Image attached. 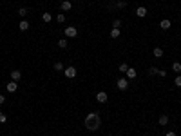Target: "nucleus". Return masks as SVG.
<instances>
[{"mask_svg": "<svg viewBox=\"0 0 181 136\" xmlns=\"http://www.w3.org/2000/svg\"><path fill=\"white\" fill-rule=\"evenodd\" d=\"M127 69H129V65H127L125 62H123V64H120V73H127Z\"/></svg>", "mask_w": 181, "mask_h": 136, "instance_id": "obj_23", "label": "nucleus"}, {"mask_svg": "<svg viewBox=\"0 0 181 136\" xmlns=\"http://www.w3.org/2000/svg\"><path fill=\"white\" fill-rule=\"evenodd\" d=\"M165 136H178V134H176V133H174V131H169V133H167Z\"/></svg>", "mask_w": 181, "mask_h": 136, "instance_id": "obj_29", "label": "nucleus"}, {"mask_svg": "<svg viewBox=\"0 0 181 136\" xmlns=\"http://www.w3.org/2000/svg\"><path fill=\"white\" fill-rule=\"evenodd\" d=\"M172 71L179 74V73H181V64H179V62H174V64H172Z\"/></svg>", "mask_w": 181, "mask_h": 136, "instance_id": "obj_18", "label": "nucleus"}, {"mask_svg": "<svg viewBox=\"0 0 181 136\" xmlns=\"http://www.w3.org/2000/svg\"><path fill=\"white\" fill-rule=\"evenodd\" d=\"M100 127H102V116H100V113L92 111V113L87 114V116H85V129H87V131L94 133V131H98Z\"/></svg>", "mask_w": 181, "mask_h": 136, "instance_id": "obj_1", "label": "nucleus"}, {"mask_svg": "<svg viewBox=\"0 0 181 136\" xmlns=\"http://www.w3.org/2000/svg\"><path fill=\"white\" fill-rule=\"evenodd\" d=\"M147 13H149V11H147V8H143V5H139V8L136 9V15H138L139 18H143V16H147Z\"/></svg>", "mask_w": 181, "mask_h": 136, "instance_id": "obj_11", "label": "nucleus"}, {"mask_svg": "<svg viewBox=\"0 0 181 136\" xmlns=\"http://www.w3.org/2000/svg\"><path fill=\"white\" fill-rule=\"evenodd\" d=\"M5 122H8V116L4 113H0V124H5Z\"/></svg>", "mask_w": 181, "mask_h": 136, "instance_id": "obj_27", "label": "nucleus"}, {"mask_svg": "<svg viewBox=\"0 0 181 136\" xmlns=\"http://www.w3.org/2000/svg\"><path fill=\"white\" fill-rule=\"evenodd\" d=\"M18 29H20V31H27V29H29V22H27L25 18H22V20L18 22Z\"/></svg>", "mask_w": 181, "mask_h": 136, "instance_id": "obj_9", "label": "nucleus"}, {"mask_svg": "<svg viewBox=\"0 0 181 136\" xmlns=\"http://www.w3.org/2000/svg\"><path fill=\"white\" fill-rule=\"evenodd\" d=\"M4 102H5V98H4V94H0V105H2V104H4Z\"/></svg>", "mask_w": 181, "mask_h": 136, "instance_id": "obj_30", "label": "nucleus"}, {"mask_svg": "<svg viewBox=\"0 0 181 136\" xmlns=\"http://www.w3.org/2000/svg\"><path fill=\"white\" fill-rule=\"evenodd\" d=\"M64 69H65V67H64V64H62V62H56V64H55V71H58V73H62Z\"/></svg>", "mask_w": 181, "mask_h": 136, "instance_id": "obj_20", "label": "nucleus"}, {"mask_svg": "<svg viewBox=\"0 0 181 136\" xmlns=\"http://www.w3.org/2000/svg\"><path fill=\"white\" fill-rule=\"evenodd\" d=\"M71 8H72V4L69 0H62V4H60V9L62 11H71Z\"/></svg>", "mask_w": 181, "mask_h": 136, "instance_id": "obj_10", "label": "nucleus"}, {"mask_svg": "<svg viewBox=\"0 0 181 136\" xmlns=\"http://www.w3.org/2000/svg\"><path fill=\"white\" fill-rule=\"evenodd\" d=\"M27 13H29V9H27V8H20V9H18V16L25 18V16H27Z\"/></svg>", "mask_w": 181, "mask_h": 136, "instance_id": "obj_16", "label": "nucleus"}, {"mask_svg": "<svg viewBox=\"0 0 181 136\" xmlns=\"http://www.w3.org/2000/svg\"><path fill=\"white\" fill-rule=\"evenodd\" d=\"M56 22H60V24H64V22H65V15H64V13L56 15Z\"/></svg>", "mask_w": 181, "mask_h": 136, "instance_id": "obj_21", "label": "nucleus"}, {"mask_svg": "<svg viewBox=\"0 0 181 136\" xmlns=\"http://www.w3.org/2000/svg\"><path fill=\"white\" fill-rule=\"evenodd\" d=\"M152 54H154V56H156V58H161V56H163V49H161V47H154Z\"/></svg>", "mask_w": 181, "mask_h": 136, "instance_id": "obj_14", "label": "nucleus"}, {"mask_svg": "<svg viewBox=\"0 0 181 136\" xmlns=\"http://www.w3.org/2000/svg\"><path fill=\"white\" fill-rule=\"evenodd\" d=\"M64 74H65V76L67 78H76V67H65V69H64Z\"/></svg>", "mask_w": 181, "mask_h": 136, "instance_id": "obj_3", "label": "nucleus"}, {"mask_svg": "<svg viewBox=\"0 0 181 136\" xmlns=\"http://www.w3.org/2000/svg\"><path fill=\"white\" fill-rule=\"evenodd\" d=\"M158 122H159V125H167V124H169V116H167V114H161V116H159L158 118Z\"/></svg>", "mask_w": 181, "mask_h": 136, "instance_id": "obj_13", "label": "nucleus"}, {"mask_svg": "<svg viewBox=\"0 0 181 136\" xmlns=\"http://www.w3.org/2000/svg\"><path fill=\"white\" fill-rule=\"evenodd\" d=\"M96 100L100 102V104H105V102L109 100V98H107V93H105V91H100V93L96 94Z\"/></svg>", "mask_w": 181, "mask_h": 136, "instance_id": "obj_8", "label": "nucleus"}, {"mask_svg": "<svg viewBox=\"0 0 181 136\" xmlns=\"http://www.w3.org/2000/svg\"><path fill=\"white\" fill-rule=\"evenodd\" d=\"M112 27H118V29H120V27H122V20H120V18L112 20Z\"/></svg>", "mask_w": 181, "mask_h": 136, "instance_id": "obj_22", "label": "nucleus"}, {"mask_svg": "<svg viewBox=\"0 0 181 136\" xmlns=\"http://www.w3.org/2000/svg\"><path fill=\"white\" fill-rule=\"evenodd\" d=\"M67 45H69V42H67L65 38H62V40H58V47L60 49H67Z\"/></svg>", "mask_w": 181, "mask_h": 136, "instance_id": "obj_15", "label": "nucleus"}, {"mask_svg": "<svg viewBox=\"0 0 181 136\" xmlns=\"http://www.w3.org/2000/svg\"><path fill=\"white\" fill-rule=\"evenodd\" d=\"M158 71H159V69H158V67H154V65L149 67V74H158Z\"/></svg>", "mask_w": 181, "mask_h": 136, "instance_id": "obj_26", "label": "nucleus"}, {"mask_svg": "<svg viewBox=\"0 0 181 136\" xmlns=\"http://www.w3.org/2000/svg\"><path fill=\"white\" fill-rule=\"evenodd\" d=\"M159 27H161L163 31H167V29H170V27H172V22H170L169 18H165V20H161V22H159Z\"/></svg>", "mask_w": 181, "mask_h": 136, "instance_id": "obj_7", "label": "nucleus"}, {"mask_svg": "<svg viewBox=\"0 0 181 136\" xmlns=\"http://www.w3.org/2000/svg\"><path fill=\"white\" fill-rule=\"evenodd\" d=\"M116 5H118L120 9H125V8H127V2H125V0H120V2H118Z\"/></svg>", "mask_w": 181, "mask_h": 136, "instance_id": "obj_25", "label": "nucleus"}, {"mask_svg": "<svg viewBox=\"0 0 181 136\" xmlns=\"http://www.w3.org/2000/svg\"><path fill=\"white\" fill-rule=\"evenodd\" d=\"M74 2H78V0H74Z\"/></svg>", "mask_w": 181, "mask_h": 136, "instance_id": "obj_31", "label": "nucleus"}, {"mask_svg": "<svg viewBox=\"0 0 181 136\" xmlns=\"http://www.w3.org/2000/svg\"><path fill=\"white\" fill-rule=\"evenodd\" d=\"M174 85H176V87H181V74H178V76H176V80H174Z\"/></svg>", "mask_w": 181, "mask_h": 136, "instance_id": "obj_24", "label": "nucleus"}, {"mask_svg": "<svg viewBox=\"0 0 181 136\" xmlns=\"http://www.w3.org/2000/svg\"><path fill=\"white\" fill-rule=\"evenodd\" d=\"M20 78H22V73H20L18 69H13V71H11V80H15V82H18Z\"/></svg>", "mask_w": 181, "mask_h": 136, "instance_id": "obj_12", "label": "nucleus"}, {"mask_svg": "<svg viewBox=\"0 0 181 136\" xmlns=\"http://www.w3.org/2000/svg\"><path fill=\"white\" fill-rule=\"evenodd\" d=\"M42 20H44L45 24H49L51 20H53V15H51V13H44V15H42Z\"/></svg>", "mask_w": 181, "mask_h": 136, "instance_id": "obj_17", "label": "nucleus"}, {"mask_svg": "<svg viewBox=\"0 0 181 136\" xmlns=\"http://www.w3.org/2000/svg\"><path fill=\"white\" fill-rule=\"evenodd\" d=\"M5 89H8V93H16V89H18V82H15V80H11L8 85H5Z\"/></svg>", "mask_w": 181, "mask_h": 136, "instance_id": "obj_5", "label": "nucleus"}, {"mask_svg": "<svg viewBox=\"0 0 181 136\" xmlns=\"http://www.w3.org/2000/svg\"><path fill=\"white\" fill-rule=\"evenodd\" d=\"M116 85H118V89H120V91H125L127 87H129V80H127V78H120Z\"/></svg>", "mask_w": 181, "mask_h": 136, "instance_id": "obj_4", "label": "nucleus"}, {"mask_svg": "<svg viewBox=\"0 0 181 136\" xmlns=\"http://www.w3.org/2000/svg\"><path fill=\"white\" fill-rule=\"evenodd\" d=\"M65 36L67 38H74L76 35H78V29H76V27H72V25H69V27H65Z\"/></svg>", "mask_w": 181, "mask_h": 136, "instance_id": "obj_2", "label": "nucleus"}, {"mask_svg": "<svg viewBox=\"0 0 181 136\" xmlns=\"http://www.w3.org/2000/svg\"><path fill=\"white\" fill-rule=\"evenodd\" d=\"M120 36V29L118 27H112V31H111V38H118Z\"/></svg>", "mask_w": 181, "mask_h": 136, "instance_id": "obj_19", "label": "nucleus"}, {"mask_svg": "<svg viewBox=\"0 0 181 136\" xmlns=\"http://www.w3.org/2000/svg\"><path fill=\"white\" fill-rule=\"evenodd\" d=\"M158 74H159L161 78H165V76H167V71H165V69H159V71H158Z\"/></svg>", "mask_w": 181, "mask_h": 136, "instance_id": "obj_28", "label": "nucleus"}, {"mask_svg": "<svg viewBox=\"0 0 181 136\" xmlns=\"http://www.w3.org/2000/svg\"><path fill=\"white\" fill-rule=\"evenodd\" d=\"M127 80H134V78H136L138 76V71L136 69H134V67H129V69H127Z\"/></svg>", "mask_w": 181, "mask_h": 136, "instance_id": "obj_6", "label": "nucleus"}]
</instances>
